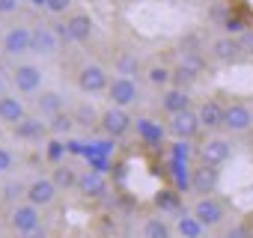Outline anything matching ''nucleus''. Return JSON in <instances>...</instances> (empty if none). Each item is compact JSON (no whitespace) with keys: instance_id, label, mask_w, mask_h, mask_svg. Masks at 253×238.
Here are the masks:
<instances>
[{"instance_id":"1","label":"nucleus","mask_w":253,"mask_h":238,"mask_svg":"<svg viewBox=\"0 0 253 238\" xmlns=\"http://www.w3.org/2000/svg\"><path fill=\"white\" fill-rule=\"evenodd\" d=\"M137 95H140V89H137L134 78H125V75L110 78V83H107V101L113 107H125V110H128L137 101Z\"/></svg>"},{"instance_id":"2","label":"nucleus","mask_w":253,"mask_h":238,"mask_svg":"<svg viewBox=\"0 0 253 238\" xmlns=\"http://www.w3.org/2000/svg\"><path fill=\"white\" fill-rule=\"evenodd\" d=\"M107 83H110V78H107L104 66H98V63H86V66H81V72H78V89H81L84 95L107 92Z\"/></svg>"},{"instance_id":"3","label":"nucleus","mask_w":253,"mask_h":238,"mask_svg":"<svg viewBox=\"0 0 253 238\" xmlns=\"http://www.w3.org/2000/svg\"><path fill=\"white\" fill-rule=\"evenodd\" d=\"M98 128L107 134V137H125V134H128L131 131V116H128V110H125V107H107L104 113H101V119H98Z\"/></svg>"},{"instance_id":"4","label":"nucleus","mask_w":253,"mask_h":238,"mask_svg":"<svg viewBox=\"0 0 253 238\" xmlns=\"http://www.w3.org/2000/svg\"><path fill=\"white\" fill-rule=\"evenodd\" d=\"M167 131L176 137V140H191V137H197L200 131H203V125H200V116H197V110L191 107V110H182V113H173L170 119H167Z\"/></svg>"},{"instance_id":"5","label":"nucleus","mask_w":253,"mask_h":238,"mask_svg":"<svg viewBox=\"0 0 253 238\" xmlns=\"http://www.w3.org/2000/svg\"><path fill=\"white\" fill-rule=\"evenodd\" d=\"M39 211H42V208L33 205V202H18V205H12V214H9L12 229H15L18 235H30V232L39 229V223H42V214H39Z\"/></svg>"},{"instance_id":"6","label":"nucleus","mask_w":253,"mask_h":238,"mask_svg":"<svg viewBox=\"0 0 253 238\" xmlns=\"http://www.w3.org/2000/svg\"><path fill=\"white\" fill-rule=\"evenodd\" d=\"M0 45H3L6 57H21V54L33 51V30L24 27V24H15V27H9L3 33V42H0Z\"/></svg>"},{"instance_id":"7","label":"nucleus","mask_w":253,"mask_h":238,"mask_svg":"<svg viewBox=\"0 0 253 238\" xmlns=\"http://www.w3.org/2000/svg\"><path fill=\"white\" fill-rule=\"evenodd\" d=\"M191 214H197V220H200L206 229H214V226H220V223H223L226 208H223V202H220V199H214V197H200V199L194 202Z\"/></svg>"},{"instance_id":"8","label":"nucleus","mask_w":253,"mask_h":238,"mask_svg":"<svg viewBox=\"0 0 253 238\" xmlns=\"http://www.w3.org/2000/svg\"><path fill=\"white\" fill-rule=\"evenodd\" d=\"M12 86H15L21 95L39 92V86H42V69L33 66V63H18V66L12 69Z\"/></svg>"},{"instance_id":"9","label":"nucleus","mask_w":253,"mask_h":238,"mask_svg":"<svg viewBox=\"0 0 253 238\" xmlns=\"http://www.w3.org/2000/svg\"><path fill=\"white\" fill-rule=\"evenodd\" d=\"M253 125V110L241 101H232L223 107V128L229 134H244L247 128Z\"/></svg>"},{"instance_id":"10","label":"nucleus","mask_w":253,"mask_h":238,"mask_svg":"<svg viewBox=\"0 0 253 238\" xmlns=\"http://www.w3.org/2000/svg\"><path fill=\"white\" fill-rule=\"evenodd\" d=\"M60 39H63L60 30H54L48 24H39L33 30V54L36 57H54L60 51Z\"/></svg>"},{"instance_id":"11","label":"nucleus","mask_w":253,"mask_h":238,"mask_svg":"<svg viewBox=\"0 0 253 238\" xmlns=\"http://www.w3.org/2000/svg\"><path fill=\"white\" fill-rule=\"evenodd\" d=\"M57 194H60V188L54 185V179L39 176V179H33V182L27 185V194H24V197H27V202L45 208V205H51V202L57 199Z\"/></svg>"},{"instance_id":"12","label":"nucleus","mask_w":253,"mask_h":238,"mask_svg":"<svg viewBox=\"0 0 253 238\" xmlns=\"http://www.w3.org/2000/svg\"><path fill=\"white\" fill-rule=\"evenodd\" d=\"M229 152H232L229 140H226V137H217V134H214V137H209V140H206V143L200 146V152H197V155H200V161H203V164L220 167V164H223V161L229 158Z\"/></svg>"},{"instance_id":"13","label":"nucleus","mask_w":253,"mask_h":238,"mask_svg":"<svg viewBox=\"0 0 253 238\" xmlns=\"http://www.w3.org/2000/svg\"><path fill=\"white\" fill-rule=\"evenodd\" d=\"M60 33L66 39H72V42H89V36H92V18L86 12H75V15L66 18V24L60 27Z\"/></svg>"},{"instance_id":"14","label":"nucleus","mask_w":253,"mask_h":238,"mask_svg":"<svg viewBox=\"0 0 253 238\" xmlns=\"http://www.w3.org/2000/svg\"><path fill=\"white\" fill-rule=\"evenodd\" d=\"M209 54H211L217 63H235V60L244 54V48H241L238 36H229V33H223V36H217V39L211 42Z\"/></svg>"},{"instance_id":"15","label":"nucleus","mask_w":253,"mask_h":238,"mask_svg":"<svg viewBox=\"0 0 253 238\" xmlns=\"http://www.w3.org/2000/svg\"><path fill=\"white\" fill-rule=\"evenodd\" d=\"M217 182H220L217 167H211V164H203V161H200V167H194L191 191H194V194H200V197H211V191H217Z\"/></svg>"},{"instance_id":"16","label":"nucleus","mask_w":253,"mask_h":238,"mask_svg":"<svg viewBox=\"0 0 253 238\" xmlns=\"http://www.w3.org/2000/svg\"><path fill=\"white\" fill-rule=\"evenodd\" d=\"M27 116V107H24V101L18 98V95H0V122H3V125H18L21 122V119Z\"/></svg>"},{"instance_id":"17","label":"nucleus","mask_w":253,"mask_h":238,"mask_svg":"<svg viewBox=\"0 0 253 238\" xmlns=\"http://www.w3.org/2000/svg\"><path fill=\"white\" fill-rule=\"evenodd\" d=\"M197 116H200V125H203L206 131H220V128H223V104L214 101V98L203 101V104L197 107Z\"/></svg>"},{"instance_id":"18","label":"nucleus","mask_w":253,"mask_h":238,"mask_svg":"<svg viewBox=\"0 0 253 238\" xmlns=\"http://www.w3.org/2000/svg\"><path fill=\"white\" fill-rule=\"evenodd\" d=\"M161 107H164L167 116L182 113V110H191V95H188V89H185V86H167V89L161 92Z\"/></svg>"},{"instance_id":"19","label":"nucleus","mask_w":253,"mask_h":238,"mask_svg":"<svg viewBox=\"0 0 253 238\" xmlns=\"http://www.w3.org/2000/svg\"><path fill=\"white\" fill-rule=\"evenodd\" d=\"M78 191H81V197H86V199H101V197L107 194V182H104L101 173L86 170V173H81V179H78Z\"/></svg>"},{"instance_id":"20","label":"nucleus","mask_w":253,"mask_h":238,"mask_svg":"<svg viewBox=\"0 0 253 238\" xmlns=\"http://www.w3.org/2000/svg\"><path fill=\"white\" fill-rule=\"evenodd\" d=\"M45 131H48V122H42V119H36V116H24L21 122L15 125V134H18L21 140H30V143L42 140Z\"/></svg>"},{"instance_id":"21","label":"nucleus","mask_w":253,"mask_h":238,"mask_svg":"<svg viewBox=\"0 0 253 238\" xmlns=\"http://www.w3.org/2000/svg\"><path fill=\"white\" fill-rule=\"evenodd\" d=\"M170 176H173V185L179 194H188L191 191V182H194V167L188 161H170Z\"/></svg>"},{"instance_id":"22","label":"nucleus","mask_w":253,"mask_h":238,"mask_svg":"<svg viewBox=\"0 0 253 238\" xmlns=\"http://www.w3.org/2000/svg\"><path fill=\"white\" fill-rule=\"evenodd\" d=\"M164 134H167V128H161L158 122H152V119H137V137H140L143 143L158 146V143L164 140Z\"/></svg>"},{"instance_id":"23","label":"nucleus","mask_w":253,"mask_h":238,"mask_svg":"<svg viewBox=\"0 0 253 238\" xmlns=\"http://www.w3.org/2000/svg\"><path fill=\"white\" fill-rule=\"evenodd\" d=\"M176 232L182 235V238H203L206 235V226L197 220V214H179V220H176Z\"/></svg>"},{"instance_id":"24","label":"nucleus","mask_w":253,"mask_h":238,"mask_svg":"<svg viewBox=\"0 0 253 238\" xmlns=\"http://www.w3.org/2000/svg\"><path fill=\"white\" fill-rule=\"evenodd\" d=\"M113 72H116V75H125V78H134V75L140 72V60H137V54L119 51V54L113 57Z\"/></svg>"},{"instance_id":"25","label":"nucleus","mask_w":253,"mask_h":238,"mask_svg":"<svg viewBox=\"0 0 253 238\" xmlns=\"http://www.w3.org/2000/svg\"><path fill=\"white\" fill-rule=\"evenodd\" d=\"M75 125H78V122H75V113H66V110H60V113L48 116V131H51V134H57V137L69 134Z\"/></svg>"},{"instance_id":"26","label":"nucleus","mask_w":253,"mask_h":238,"mask_svg":"<svg viewBox=\"0 0 253 238\" xmlns=\"http://www.w3.org/2000/svg\"><path fill=\"white\" fill-rule=\"evenodd\" d=\"M51 179H54V185H57L60 191H72V188H78V179H81V176H78L69 164H60V167H54V176H51Z\"/></svg>"},{"instance_id":"27","label":"nucleus","mask_w":253,"mask_h":238,"mask_svg":"<svg viewBox=\"0 0 253 238\" xmlns=\"http://www.w3.org/2000/svg\"><path fill=\"white\" fill-rule=\"evenodd\" d=\"M143 238H173V226L164 217H149L143 223Z\"/></svg>"},{"instance_id":"28","label":"nucleus","mask_w":253,"mask_h":238,"mask_svg":"<svg viewBox=\"0 0 253 238\" xmlns=\"http://www.w3.org/2000/svg\"><path fill=\"white\" fill-rule=\"evenodd\" d=\"M146 80L152 83V86H170L173 83V69L170 66H161V63H155V66H149L146 69Z\"/></svg>"},{"instance_id":"29","label":"nucleus","mask_w":253,"mask_h":238,"mask_svg":"<svg viewBox=\"0 0 253 238\" xmlns=\"http://www.w3.org/2000/svg\"><path fill=\"white\" fill-rule=\"evenodd\" d=\"M101 119V113L92 107V104H86V101H81L78 107H75V122L78 125H84V128H89V125H95Z\"/></svg>"},{"instance_id":"30","label":"nucleus","mask_w":253,"mask_h":238,"mask_svg":"<svg viewBox=\"0 0 253 238\" xmlns=\"http://www.w3.org/2000/svg\"><path fill=\"white\" fill-rule=\"evenodd\" d=\"M36 104H39V110H42L45 116H54V113L63 110V95H60V92H42V95L36 98Z\"/></svg>"},{"instance_id":"31","label":"nucleus","mask_w":253,"mask_h":238,"mask_svg":"<svg viewBox=\"0 0 253 238\" xmlns=\"http://www.w3.org/2000/svg\"><path fill=\"white\" fill-rule=\"evenodd\" d=\"M197 78H200V72L191 69V66H185V63H179V66L173 69V83H176V86H185V89H188Z\"/></svg>"},{"instance_id":"32","label":"nucleus","mask_w":253,"mask_h":238,"mask_svg":"<svg viewBox=\"0 0 253 238\" xmlns=\"http://www.w3.org/2000/svg\"><path fill=\"white\" fill-rule=\"evenodd\" d=\"M170 161H191V146H188V140L173 143V149H170Z\"/></svg>"},{"instance_id":"33","label":"nucleus","mask_w":253,"mask_h":238,"mask_svg":"<svg viewBox=\"0 0 253 238\" xmlns=\"http://www.w3.org/2000/svg\"><path fill=\"white\" fill-rule=\"evenodd\" d=\"M12 167H15V155L6 146H0V173H9Z\"/></svg>"},{"instance_id":"34","label":"nucleus","mask_w":253,"mask_h":238,"mask_svg":"<svg viewBox=\"0 0 253 238\" xmlns=\"http://www.w3.org/2000/svg\"><path fill=\"white\" fill-rule=\"evenodd\" d=\"M69 3H72V0H45V9L54 12V15H63L69 9Z\"/></svg>"},{"instance_id":"35","label":"nucleus","mask_w":253,"mask_h":238,"mask_svg":"<svg viewBox=\"0 0 253 238\" xmlns=\"http://www.w3.org/2000/svg\"><path fill=\"white\" fill-rule=\"evenodd\" d=\"M21 194H27V188H24L21 182H12V185H6V199H15V197H21Z\"/></svg>"},{"instance_id":"36","label":"nucleus","mask_w":253,"mask_h":238,"mask_svg":"<svg viewBox=\"0 0 253 238\" xmlns=\"http://www.w3.org/2000/svg\"><path fill=\"white\" fill-rule=\"evenodd\" d=\"M238 42H241L244 54H253V30H244V33L238 36Z\"/></svg>"},{"instance_id":"37","label":"nucleus","mask_w":253,"mask_h":238,"mask_svg":"<svg viewBox=\"0 0 253 238\" xmlns=\"http://www.w3.org/2000/svg\"><path fill=\"white\" fill-rule=\"evenodd\" d=\"M60 155H63V143H60V140H51V146H48V158H51V161H60Z\"/></svg>"},{"instance_id":"38","label":"nucleus","mask_w":253,"mask_h":238,"mask_svg":"<svg viewBox=\"0 0 253 238\" xmlns=\"http://www.w3.org/2000/svg\"><path fill=\"white\" fill-rule=\"evenodd\" d=\"M18 9V0H0V15H9Z\"/></svg>"},{"instance_id":"39","label":"nucleus","mask_w":253,"mask_h":238,"mask_svg":"<svg viewBox=\"0 0 253 238\" xmlns=\"http://www.w3.org/2000/svg\"><path fill=\"white\" fill-rule=\"evenodd\" d=\"M247 232H244V226H235V229H229V232H223V235H217V238H244Z\"/></svg>"},{"instance_id":"40","label":"nucleus","mask_w":253,"mask_h":238,"mask_svg":"<svg viewBox=\"0 0 253 238\" xmlns=\"http://www.w3.org/2000/svg\"><path fill=\"white\" fill-rule=\"evenodd\" d=\"M27 238H45V229H33V232H30Z\"/></svg>"},{"instance_id":"41","label":"nucleus","mask_w":253,"mask_h":238,"mask_svg":"<svg viewBox=\"0 0 253 238\" xmlns=\"http://www.w3.org/2000/svg\"><path fill=\"white\" fill-rule=\"evenodd\" d=\"M27 3H30L33 9H42V6H45V0H27Z\"/></svg>"},{"instance_id":"42","label":"nucleus","mask_w":253,"mask_h":238,"mask_svg":"<svg viewBox=\"0 0 253 238\" xmlns=\"http://www.w3.org/2000/svg\"><path fill=\"white\" fill-rule=\"evenodd\" d=\"M0 95H6V83L3 80H0Z\"/></svg>"},{"instance_id":"43","label":"nucleus","mask_w":253,"mask_h":238,"mask_svg":"<svg viewBox=\"0 0 253 238\" xmlns=\"http://www.w3.org/2000/svg\"><path fill=\"white\" fill-rule=\"evenodd\" d=\"M0 205H3V197H0Z\"/></svg>"},{"instance_id":"44","label":"nucleus","mask_w":253,"mask_h":238,"mask_svg":"<svg viewBox=\"0 0 253 238\" xmlns=\"http://www.w3.org/2000/svg\"><path fill=\"white\" fill-rule=\"evenodd\" d=\"M250 110H253V107H250Z\"/></svg>"}]
</instances>
